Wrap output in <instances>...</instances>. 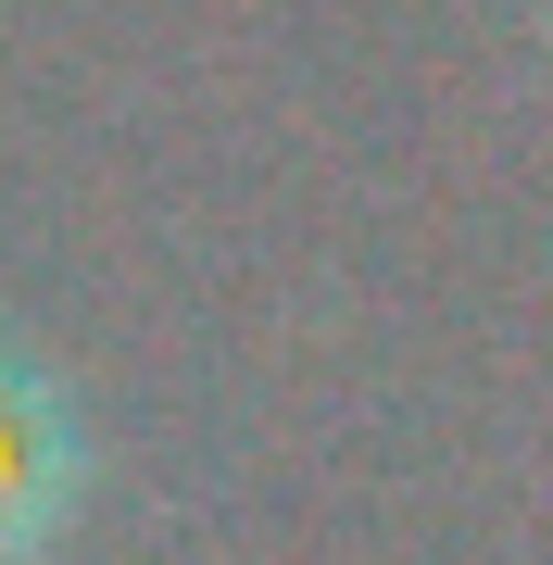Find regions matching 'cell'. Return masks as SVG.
Wrapping results in <instances>:
<instances>
[{
    "label": "cell",
    "instance_id": "cell-1",
    "mask_svg": "<svg viewBox=\"0 0 553 565\" xmlns=\"http://www.w3.org/2000/svg\"><path fill=\"white\" fill-rule=\"evenodd\" d=\"M76 503H88V415L0 315V565H51Z\"/></svg>",
    "mask_w": 553,
    "mask_h": 565
}]
</instances>
